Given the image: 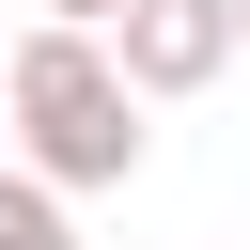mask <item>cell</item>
I'll list each match as a JSON object with an SVG mask.
<instances>
[{
  "instance_id": "6da1fadb",
  "label": "cell",
  "mask_w": 250,
  "mask_h": 250,
  "mask_svg": "<svg viewBox=\"0 0 250 250\" xmlns=\"http://www.w3.org/2000/svg\"><path fill=\"white\" fill-rule=\"evenodd\" d=\"M0 141H16V172H31L47 203L141 188V156H156V125H141V94L109 78L94 31H16V47H0Z\"/></svg>"
},
{
  "instance_id": "7a4b0ae2",
  "label": "cell",
  "mask_w": 250,
  "mask_h": 250,
  "mask_svg": "<svg viewBox=\"0 0 250 250\" xmlns=\"http://www.w3.org/2000/svg\"><path fill=\"white\" fill-rule=\"evenodd\" d=\"M94 47H109V78H125L141 109H188V94L234 78V0H125Z\"/></svg>"
},
{
  "instance_id": "3957f363",
  "label": "cell",
  "mask_w": 250,
  "mask_h": 250,
  "mask_svg": "<svg viewBox=\"0 0 250 250\" xmlns=\"http://www.w3.org/2000/svg\"><path fill=\"white\" fill-rule=\"evenodd\" d=\"M0 250H78V203H47L31 172H0Z\"/></svg>"
},
{
  "instance_id": "277c9868",
  "label": "cell",
  "mask_w": 250,
  "mask_h": 250,
  "mask_svg": "<svg viewBox=\"0 0 250 250\" xmlns=\"http://www.w3.org/2000/svg\"><path fill=\"white\" fill-rule=\"evenodd\" d=\"M125 0H31V31H109Z\"/></svg>"
},
{
  "instance_id": "5b68a950",
  "label": "cell",
  "mask_w": 250,
  "mask_h": 250,
  "mask_svg": "<svg viewBox=\"0 0 250 250\" xmlns=\"http://www.w3.org/2000/svg\"><path fill=\"white\" fill-rule=\"evenodd\" d=\"M234 62H250V0H234Z\"/></svg>"
}]
</instances>
